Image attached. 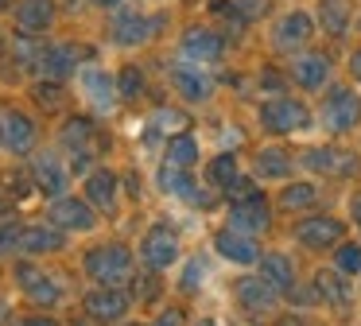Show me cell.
Wrapping results in <instances>:
<instances>
[{"label": "cell", "mask_w": 361, "mask_h": 326, "mask_svg": "<svg viewBox=\"0 0 361 326\" xmlns=\"http://www.w3.org/2000/svg\"><path fill=\"white\" fill-rule=\"evenodd\" d=\"M136 248L128 241H94L90 248H82L78 256V268L90 284H102V287H128L136 276Z\"/></svg>", "instance_id": "obj_1"}, {"label": "cell", "mask_w": 361, "mask_h": 326, "mask_svg": "<svg viewBox=\"0 0 361 326\" xmlns=\"http://www.w3.org/2000/svg\"><path fill=\"white\" fill-rule=\"evenodd\" d=\"M12 287H16L35 310H59L71 299V287L63 284V276L51 272L43 260H27V256H16V260H12Z\"/></svg>", "instance_id": "obj_2"}, {"label": "cell", "mask_w": 361, "mask_h": 326, "mask_svg": "<svg viewBox=\"0 0 361 326\" xmlns=\"http://www.w3.org/2000/svg\"><path fill=\"white\" fill-rule=\"evenodd\" d=\"M257 124L276 140H295V136H311L319 124H314V109L303 97H291V93H272L257 105Z\"/></svg>", "instance_id": "obj_3"}, {"label": "cell", "mask_w": 361, "mask_h": 326, "mask_svg": "<svg viewBox=\"0 0 361 326\" xmlns=\"http://www.w3.org/2000/svg\"><path fill=\"white\" fill-rule=\"evenodd\" d=\"M183 256H187L183 237H179V229L167 225V222H152L148 229L140 233V241H136V260H140V268L156 272V276L175 272L183 264Z\"/></svg>", "instance_id": "obj_4"}, {"label": "cell", "mask_w": 361, "mask_h": 326, "mask_svg": "<svg viewBox=\"0 0 361 326\" xmlns=\"http://www.w3.org/2000/svg\"><path fill=\"white\" fill-rule=\"evenodd\" d=\"M314 124L326 136H350L361 124V97L350 90V85H330L322 105L314 109Z\"/></svg>", "instance_id": "obj_5"}, {"label": "cell", "mask_w": 361, "mask_h": 326, "mask_svg": "<svg viewBox=\"0 0 361 326\" xmlns=\"http://www.w3.org/2000/svg\"><path fill=\"white\" fill-rule=\"evenodd\" d=\"M39 121H35L27 109L20 105H4L0 109V152L12 155V159H27V155L39 152Z\"/></svg>", "instance_id": "obj_6"}, {"label": "cell", "mask_w": 361, "mask_h": 326, "mask_svg": "<svg viewBox=\"0 0 361 326\" xmlns=\"http://www.w3.org/2000/svg\"><path fill=\"white\" fill-rule=\"evenodd\" d=\"M27 175H32V186L47 202L71 194V186H74V171L59 147H39L35 155H27Z\"/></svg>", "instance_id": "obj_7"}, {"label": "cell", "mask_w": 361, "mask_h": 326, "mask_svg": "<svg viewBox=\"0 0 361 326\" xmlns=\"http://www.w3.org/2000/svg\"><path fill=\"white\" fill-rule=\"evenodd\" d=\"M74 90H78L82 105L97 116H109L113 109L121 105V93H117V74L97 62H82V70L74 74Z\"/></svg>", "instance_id": "obj_8"}, {"label": "cell", "mask_w": 361, "mask_h": 326, "mask_svg": "<svg viewBox=\"0 0 361 326\" xmlns=\"http://www.w3.org/2000/svg\"><path fill=\"white\" fill-rule=\"evenodd\" d=\"M82 315L94 318L97 326H117L125 318H133V287H102V284H90L82 291Z\"/></svg>", "instance_id": "obj_9"}, {"label": "cell", "mask_w": 361, "mask_h": 326, "mask_svg": "<svg viewBox=\"0 0 361 326\" xmlns=\"http://www.w3.org/2000/svg\"><path fill=\"white\" fill-rule=\"evenodd\" d=\"M202 183L214 186L218 194H226V198H241V194L257 191V179L249 175V167H245V159L237 152H218L206 159L202 167Z\"/></svg>", "instance_id": "obj_10"}, {"label": "cell", "mask_w": 361, "mask_h": 326, "mask_svg": "<svg viewBox=\"0 0 361 326\" xmlns=\"http://www.w3.org/2000/svg\"><path fill=\"white\" fill-rule=\"evenodd\" d=\"M345 217H334V214H303L295 225H291V241L307 253H334L338 245L345 241Z\"/></svg>", "instance_id": "obj_11"}, {"label": "cell", "mask_w": 361, "mask_h": 326, "mask_svg": "<svg viewBox=\"0 0 361 326\" xmlns=\"http://www.w3.org/2000/svg\"><path fill=\"white\" fill-rule=\"evenodd\" d=\"M233 303L249 318H276L283 310V295L276 291L264 276H257V268L241 272V276L233 279Z\"/></svg>", "instance_id": "obj_12"}, {"label": "cell", "mask_w": 361, "mask_h": 326, "mask_svg": "<svg viewBox=\"0 0 361 326\" xmlns=\"http://www.w3.org/2000/svg\"><path fill=\"white\" fill-rule=\"evenodd\" d=\"M43 217H47L51 225H59L66 237H90V233L102 229V214L74 191L63 194V198H55V202H47V214Z\"/></svg>", "instance_id": "obj_13"}, {"label": "cell", "mask_w": 361, "mask_h": 326, "mask_svg": "<svg viewBox=\"0 0 361 326\" xmlns=\"http://www.w3.org/2000/svg\"><path fill=\"white\" fill-rule=\"evenodd\" d=\"M221 225L245 233V237H260V233H268L272 229V202H268V194L257 186V191L241 194V198H229L226 222Z\"/></svg>", "instance_id": "obj_14"}, {"label": "cell", "mask_w": 361, "mask_h": 326, "mask_svg": "<svg viewBox=\"0 0 361 326\" xmlns=\"http://www.w3.org/2000/svg\"><path fill=\"white\" fill-rule=\"evenodd\" d=\"M156 191L164 194V198L183 202V206H210V202L218 198V191L206 186L195 171L167 167V163H159V167H156Z\"/></svg>", "instance_id": "obj_15"}, {"label": "cell", "mask_w": 361, "mask_h": 326, "mask_svg": "<svg viewBox=\"0 0 361 326\" xmlns=\"http://www.w3.org/2000/svg\"><path fill=\"white\" fill-rule=\"evenodd\" d=\"M167 28L164 12H148V8H117L113 16V43L117 47H144Z\"/></svg>", "instance_id": "obj_16"}, {"label": "cell", "mask_w": 361, "mask_h": 326, "mask_svg": "<svg viewBox=\"0 0 361 326\" xmlns=\"http://www.w3.org/2000/svg\"><path fill=\"white\" fill-rule=\"evenodd\" d=\"M295 159H299V171L319 179H345L357 171V155L342 152L338 144H303L295 152Z\"/></svg>", "instance_id": "obj_17"}, {"label": "cell", "mask_w": 361, "mask_h": 326, "mask_svg": "<svg viewBox=\"0 0 361 326\" xmlns=\"http://www.w3.org/2000/svg\"><path fill=\"white\" fill-rule=\"evenodd\" d=\"M121 194H125V183H121V171L109 167V163H97L90 175H82V198L97 210L102 217H117L121 210Z\"/></svg>", "instance_id": "obj_18"}, {"label": "cell", "mask_w": 361, "mask_h": 326, "mask_svg": "<svg viewBox=\"0 0 361 326\" xmlns=\"http://www.w3.org/2000/svg\"><path fill=\"white\" fill-rule=\"evenodd\" d=\"M210 253L221 256L229 268L252 272V268H257V260H260V253H264V245H260V237H245V233L229 229V225H218L214 237H210Z\"/></svg>", "instance_id": "obj_19"}, {"label": "cell", "mask_w": 361, "mask_h": 326, "mask_svg": "<svg viewBox=\"0 0 361 326\" xmlns=\"http://www.w3.org/2000/svg\"><path fill=\"white\" fill-rule=\"evenodd\" d=\"M295 171H299V159H295V152H288L283 144H264V147H257L252 159H249V175L257 179L260 186H280V183H288V179H295Z\"/></svg>", "instance_id": "obj_20"}, {"label": "cell", "mask_w": 361, "mask_h": 326, "mask_svg": "<svg viewBox=\"0 0 361 326\" xmlns=\"http://www.w3.org/2000/svg\"><path fill=\"white\" fill-rule=\"evenodd\" d=\"M66 245H71V237L47 217L20 225V256H27V260H47L55 253H66Z\"/></svg>", "instance_id": "obj_21"}, {"label": "cell", "mask_w": 361, "mask_h": 326, "mask_svg": "<svg viewBox=\"0 0 361 326\" xmlns=\"http://www.w3.org/2000/svg\"><path fill=\"white\" fill-rule=\"evenodd\" d=\"M171 78V90L183 105H206L214 97V78H210V66H195V62H171L167 70Z\"/></svg>", "instance_id": "obj_22"}, {"label": "cell", "mask_w": 361, "mask_h": 326, "mask_svg": "<svg viewBox=\"0 0 361 326\" xmlns=\"http://www.w3.org/2000/svg\"><path fill=\"white\" fill-rule=\"evenodd\" d=\"M314 28H319V23H314V16L307 12V8H288L272 28V47L276 51H288V54H299L311 43Z\"/></svg>", "instance_id": "obj_23"}, {"label": "cell", "mask_w": 361, "mask_h": 326, "mask_svg": "<svg viewBox=\"0 0 361 326\" xmlns=\"http://www.w3.org/2000/svg\"><path fill=\"white\" fill-rule=\"evenodd\" d=\"M226 54V39L214 28H187L179 35V59L195 62V66H214Z\"/></svg>", "instance_id": "obj_24"}, {"label": "cell", "mask_w": 361, "mask_h": 326, "mask_svg": "<svg viewBox=\"0 0 361 326\" xmlns=\"http://www.w3.org/2000/svg\"><path fill=\"white\" fill-rule=\"evenodd\" d=\"M82 70V51L74 43H43L39 47V59H35V74L51 78V82H66Z\"/></svg>", "instance_id": "obj_25"}, {"label": "cell", "mask_w": 361, "mask_h": 326, "mask_svg": "<svg viewBox=\"0 0 361 326\" xmlns=\"http://www.w3.org/2000/svg\"><path fill=\"white\" fill-rule=\"evenodd\" d=\"M257 276H264L268 284L276 287V291L288 299V291L299 284V260L295 253H288V248H264L257 260Z\"/></svg>", "instance_id": "obj_26"}, {"label": "cell", "mask_w": 361, "mask_h": 326, "mask_svg": "<svg viewBox=\"0 0 361 326\" xmlns=\"http://www.w3.org/2000/svg\"><path fill=\"white\" fill-rule=\"evenodd\" d=\"M291 82L303 93H322L330 85V59L319 51H299L291 59Z\"/></svg>", "instance_id": "obj_27"}, {"label": "cell", "mask_w": 361, "mask_h": 326, "mask_svg": "<svg viewBox=\"0 0 361 326\" xmlns=\"http://www.w3.org/2000/svg\"><path fill=\"white\" fill-rule=\"evenodd\" d=\"M276 210H283V214H311L314 206L322 202V191L314 179H288V183H280V191H276Z\"/></svg>", "instance_id": "obj_28"}, {"label": "cell", "mask_w": 361, "mask_h": 326, "mask_svg": "<svg viewBox=\"0 0 361 326\" xmlns=\"http://www.w3.org/2000/svg\"><path fill=\"white\" fill-rule=\"evenodd\" d=\"M311 284H314V295H319V307L345 310L353 299H357V284H353L350 276H342L338 268H322Z\"/></svg>", "instance_id": "obj_29"}, {"label": "cell", "mask_w": 361, "mask_h": 326, "mask_svg": "<svg viewBox=\"0 0 361 326\" xmlns=\"http://www.w3.org/2000/svg\"><path fill=\"white\" fill-rule=\"evenodd\" d=\"M159 163H167V167H183V171H198V163H202V140L195 136V132H175V136L164 140V155H159Z\"/></svg>", "instance_id": "obj_30"}, {"label": "cell", "mask_w": 361, "mask_h": 326, "mask_svg": "<svg viewBox=\"0 0 361 326\" xmlns=\"http://www.w3.org/2000/svg\"><path fill=\"white\" fill-rule=\"evenodd\" d=\"M55 0H20L16 4V28L27 31V35H39V31H51L55 23Z\"/></svg>", "instance_id": "obj_31"}, {"label": "cell", "mask_w": 361, "mask_h": 326, "mask_svg": "<svg viewBox=\"0 0 361 326\" xmlns=\"http://www.w3.org/2000/svg\"><path fill=\"white\" fill-rule=\"evenodd\" d=\"M206 279H210V264H206V256H183V264L175 268V291L179 295H198Z\"/></svg>", "instance_id": "obj_32"}, {"label": "cell", "mask_w": 361, "mask_h": 326, "mask_svg": "<svg viewBox=\"0 0 361 326\" xmlns=\"http://www.w3.org/2000/svg\"><path fill=\"white\" fill-rule=\"evenodd\" d=\"M353 20V8L350 0H319V12H314V23H319L326 35H345V28H350Z\"/></svg>", "instance_id": "obj_33"}, {"label": "cell", "mask_w": 361, "mask_h": 326, "mask_svg": "<svg viewBox=\"0 0 361 326\" xmlns=\"http://www.w3.org/2000/svg\"><path fill=\"white\" fill-rule=\"evenodd\" d=\"M187 128H190V116L175 105H164L148 116V132H156V136H164V140L175 136V132H187Z\"/></svg>", "instance_id": "obj_34"}, {"label": "cell", "mask_w": 361, "mask_h": 326, "mask_svg": "<svg viewBox=\"0 0 361 326\" xmlns=\"http://www.w3.org/2000/svg\"><path fill=\"white\" fill-rule=\"evenodd\" d=\"M330 268H338L342 276L357 279V276H361V241H350V237H345L342 245L330 253Z\"/></svg>", "instance_id": "obj_35"}, {"label": "cell", "mask_w": 361, "mask_h": 326, "mask_svg": "<svg viewBox=\"0 0 361 326\" xmlns=\"http://www.w3.org/2000/svg\"><path fill=\"white\" fill-rule=\"evenodd\" d=\"M144 90H148V78H144V66H136V62H128V66L117 70V93L121 101H140Z\"/></svg>", "instance_id": "obj_36"}, {"label": "cell", "mask_w": 361, "mask_h": 326, "mask_svg": "<svg viewBox=\"0 0 361 326\" xmlns=\"http://www.w3.org/2000/svg\"><path fill=\"white\" fill-rule=\"evenodd\" d=\"M20 225L16 217H4L0 222V260H16L20 256Z\"/></svg>", "instance_id": "obj_37"}, {"label": "cell", "mask_w": 361, "mask_h": 326, "mask_svg": "<svg viewBox=\"0 0 361 326\" xmlns=\"http://www.w3.org/2000/svg\"><path fill=\"white\" fill-rule=\"evenodd\" d=\"M148 326H190V318L179 303H164V307H156V315L148 318Z\"/></svg>", "instance_id": "obj_38"}, {"label": "cell", "mask_w": 361, "mask_h": 326, "mask_svg": "<svg viewBox=\"0 0 361 326\" xmlns=\"http://www.w3.org/2000/svg\"><path fill=\"white\" fill-rule=\"evenodd\" d=\"M35 97H39V105L59 109V105H63V82H51V78H39V82H35Z\"/></svg>", "instance_id": "obj_39"}, {"label": "cell", "mask_w": 361, "mask_h": 326, "mask_svg": "<svg viewBox=\"0 0 361 326\" xmlns=\"http://www.w3.org/2000/svg\"><path fill=\"white\" fill-rule=\"evenodd\" d=\"M8 326H66V322H59L51 310H39V315H20V318H12Z\"/></svg>", "instance_id": "obj_40"}, {"label": "cell", "mask_w": 361, "mask_h": 326, "mask_svg": "<svg viewBox=\"0 0 361 326\" xmlns=\"http://www.w3.org/2000/svg\"><path fill=\"white\" fill-rule=\"evenodd\" d=\"M345 222L361 233V191H353L350 198H345Z\"/></svg>", "instance_id": "obj_41"}, {"label": "cell", "mask_w": 361, "mask_h": 326, "mask_svg": "<svg viewBox=\"0 0 361 326\" xmlns=\"http://www.w3.org/2000/svg\"><path fill=\"white\" fill-rule=\"evenodd\" d=\"M233 4H237V12H245L249 20H257V16L264 12V8H260V0H233Z\"/></svg>", "instance_id": "obj_42"}, {"label": "cell", "mask_w": 361, "mask_h": 326, "mask_svg": "<svg viewBox=\"0 0 361 326\" xmlns=\"http://www.w3.org/2000/svg\"><path fill=\"white\" fill-rule=\"evenodd\" d=\"M276 326H307V322H303V315H283L280 310V315H276Z\"/></svg>", "instance_id": "obj_43"}, {"label": "cell", "mask_w": 361, "mask_h": 326, "mask_svg": "<svg viewBox=\"0 0 361 326\" xmlns=\"http://www.w3.org/2000/svg\"><path fill=\"white\" fill-rule=\"evenodd\" d=\"M12 322V303H8V295H0V326H8Z\"/></svg>", "instance_id": "obj_44"}, {"label": "cell", "mask_w": 361, "mask_h": 326, "mask_svg": "<svg viewBox=\"0 0 361 326\" xmlns=\"http://www.w3.org/2000/svg\"><path fill=\"white\" fill-rule=\"evenodd\" d=\"M350 74H353V82H361V47L350 54Z\"/></svg>", "instance_id": "obj_45"}, {"label": "cell", "mask_w": 361, "mask_h": 326, "mask_svg": "<svg viewBox=\"0 0 361 326\" xmlns=\"http://www.w3.org/2000/svg\"><path fill=\"white\" fill-rule=\"evenodd\" d=\"M97 8H105V12H117V8H125V0H94Z\"/></svg>", "instance_id": "obj_46"}, {"label": "cell", "mask_w": 361, "mask_h": 326, "mask_svg": "<svg viewBox=\"0 0 361 326\" xmlns=\"http://www.w3.org/2000/svg\"><path fill=\"white\" fill-rule=\"evenodd\" d=\"M66 326H97V322H94V318H86V315H78L74 322H66Z\"/></svg>", "instance_id": "obj_47"}, {"label": "cell", "mask_w": 361, "mask_h": 326, "mask_svg": "<svg viewBox=\"0 0 361 326\" xmlns=\"http://www.w3.org/2000/svg\"><path fill=\"white\" fill-rule=\"evenodd\" d=\"M190 326H221L218 318H198V322H190Z\"/></svg>", "instance_id": "obj_48"}, {"label": "cell", "mask_w": 361, "mask_h": 326, "mask_svg": "<svg viewBox=\"0 0 361 326\" xmlns=\"http://www.w3.org/2000/svg\"><path fill=\"white\" fill-rule=\"evenodd\" d=\"M117 326H148L144 318H125V322H117Z\"/></svg>", "instance_id": "obj_49"}, {"label": "cell", "mask_w": 361, "mask_h": 326, "mask_svg": "<svg viewBox=\"0 0 361 326\" xmlns=\"http://www.w3.org/2000/svg\"><path fill=\"white\" fill-rule=\"evenodd\" d=\"M4 217H8V202L0 198V222H4Z\"/></svg>", "instance_id": "obj_50"}, {"label": "cell", "mask_w": 361, "mask_h": 326, "mask_svg": "<svg viewBox=\"0 0 361 326\" xmlns=\"http://www.w3.org/2000/svg\"><path fill=\"white\" fill-rule=\"evenodd\" d=\"M12 4V0H0V12H4V8H8Z\"/></svg>", "instance_id": "obj_51"}, {"label": "cell", "mask_w": 361, "mask_h": 326, "mask_svg": "<svg viewBox=\"0 0 361 326\" xmlns=\"http://www.w3.org/2000/svg\"><path fill=\"white\" fill-rule=\"evenodd\" d=\"M357 279H361V276H357Z\"/></svg>", "instance_id": "obj_52"}]
</instances>
